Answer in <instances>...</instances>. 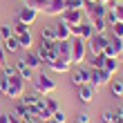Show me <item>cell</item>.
Here are the masks:
<instances>
[{"mask_svg":"<svg viewBox=\"0 0 123 123\" xmlns=\"http://www.w3.org/2000/svg\"><path fill=\"white\" fill-rule=\"evenodd\" d=\"M56 90V83L52 81V76H47L45 72H40L38 76H34V92H38V94H52Z\"/></svg>","mask_w":123,"mask_h":123,"instance_id":"3957f363","label":"cell"},{"mask_svg":"<svg viewBox=\"0 0 123 123\" xmlns=\"http://www.w3.org/2000/svg\"><path fill=\"white\" fill-rule=\"evenodd\" d=\"M74 123H90V114L87 112H78L76 119H74Z\"/></svg>","mask_w":123,"mask_h":123,"instance_id":"74e56055","label":"cell"},{"mask_svg":"<svg viewBox=\"0 0 123 123\" xmlns=\"http://www.w3.org/2000/svg\"><path fill=\"white\" fill-rule=\"evenodd\" d=\"M52 72H56V74H67V72H72V63H67V61H63V58H56V61H52L47 65Z\"/></svg>","mask_w":123,"mask_h":123,"instance_id":"5bb4252c","label":"cell"},{"mask_svg":"<svg viewBox=\"0 0 123 123\" xmlns=\"http://www.w3.org/2000/svg\"><path fill=\"white\" fill-rule=\"evenodd\" d=\"M47 123H58V121H54V119H49V121H47Z\"/></svg>","mask_w":123,"mask_h":123,"instance_id":"ee69618b","label":"cell"},{"mask_svg":"<svg viewBox=\"0 0 123 123\" xmlns=\"http://www.w3.org/2000/svg\"><path fill=\"white\" fill-rule=\"evenodd\" d=\"M18 43H20V49H25V52H29V49L34 47V36L31 31H25L18 36Z\"/></svg>","mask_w":123,"mask_h":123,"instance_id":"ac0fdd59","label":"cell"},{"mask_svg":"<svg viewBox=\"0 0 123 123\" xmlns=\"http://www.w3.org/2000/svg\"><path fill=\"white\" fill-rule=\"evenodd\" d=\"M45 107H47V110L54 114L56 110H61V103H58V101H56L54 96H49V94H45Z\"/></svg>","mask_w":123,"mask_h":123,"instance_id":"d4e9b609","label":"cell"},{"mask_svg":"<svg viewBox=\"0 0 123 123\" xmlns=\"http://www.w3.org/2000/svg\"><path fill=\"white\" fill-rule=\"evenodd\" d=\"M87 23L94 27V34H105V29H107L105 18H92V20H87Z\"/></svg>","mask_w":123,"mask_h":123,"instance_id":"ffe728a7","label":"cell"},{"mask_svg":"<svg viewBox=\"0 0 123 123\" xmlns=\"http://www.w3.org/2000/svg\"><path fill=\"white\" fill-rule=\"evenodd\" d=\"M23 94H25V81L23 78H20L18 74L11 76V78H7V87L2 92V96H9L11 101H20Z\"/></svg>","mask_w":123,"mask_h":123,"instance_id":"6da1fadb","label":"cell"},{"mask_svg":"<svg viewBox=\"0 0 123 123\" xmlns=\"http://www.w3.org/2000/svg\"><path fill=\"white\" fill-rule=\"evenodd\" d=\"M16 72H18V76L23 78V81H34V69L25 63V58L16 61Z\"/></svg>","mask_w":123,"mask_h":123,"instance_id":"4fadbf2b","label":"cell"},{"mask_svg":"<svg viewBox=\"0 0 123 123\" xmlns=\"http://www.w3.org/2000/svg\"><path fill=\"white\" fill-rule=\"evenodd\" d=\"M25 5H27V7H34V9H38V11H43V9H45V5H47V0H25Z\"/></svg>","mask_w":123,"mask_h":123,"instance_id":"4dcf8cb0","label":"cell"},{"mask_svg":"<svg viewBox=\"0 0 123 123\" xmlns=\"http://www.w3.org/2000/svg\"><path fill=\"white\" fill-rule=\"evenodd\" d=\"M34 117H36V119H38V123H47L49 119H52V112H49V110H47V107H43V110H38V112H36V114H34Z\"/></svg>","mask_w":123,"mask_h":123,"instance_id":"f546056e","label":"cell"},{"mask_svg":"<svg viewBox=\"0 0 123 123\" xmlns=\"http://www.w3.org/2000/svg\"><path fill=\"white\" fill-rule=\"evenodd\" d=\"M117 2H123V0H117Z\"/></svg>","mask_w":123,"mask_h":123,"instance_id":"bcb514c9","label":"cell"},{"mask_svg":"<svg viewBox=\"0 0 123 123\" xmlns=\"http://www.w3.org/2000/svg\"><path fill=\"white\" fill-rule=\"evenodd\" d=\"M85 56H87V43L83 38H72V67L74 65H83Z\"/></svg>","mask_w":123,"mask_h":123,"instance_id":"7a4b0ae2","label":"cell"},{"mask_svg":"<svg viewBox=\"0 0 123 123\" xmlns=\"http://www.w3.org/2000/svg\"><path fill=\"white\" fill-rule=\"evenodd\" d=\"M13 36V29H11V25H0V38L7 40V38H11Z\"/></svg>","mask_w":123,"mask_h":123,"instance_id":"1f68e13d","label":"cell"},{"mask_svg":"<svg viewBox=\"0 0 123 123\" xmlns=\"http://www.w3.org/2000/svg\"><path fill=\"white\" fill-rule=\"evenodd\" d=\"M110 81H112V74L107 69H92V74H90V85L94 90H98V87H103V85H110Z\"/></svg>","mask_w":123,"mask_h":123,"instance_id":"5b68a950","label":"cell"},{"mask_svg":"<svg viewBox=\"0 0 123 123\" xmlns=\"http://www.w3.org/2000/svg\"><path fill=\"white\" fill-rule=\"evenodd\" d=\"M85 2H98V0H85Z\"/></svg>","mask_w":123,"mask_h":123,"instance_id":"f6af8a7d","label":"cell"},{"mask_svg":"<svg viewBox=\"0 0 123 123\" xmlns=\"http://www.w3.org/2000/svg\"><path fill=\"white\" fill-rule=\"evenodd\" d=\"M98 2H101V5H105V7H107V9H114V7H117V5H119V2H117V0H98Z\"/></svg>","mask_w":123,"mask_h":123,"instance_id":"60d3db41","label":"cell"},{"mask_svg":"<svg viewBox=\"0 0 123 123\" xmlns=\"http://www.w3.org/2000/svg\"><path fill=\"white\" fill-rule=\"evenodd\" d=\"M40 56V61L45 63V65H49L52 61H56L58 58V49H56V43H43L40 40V47H38V52H36Z\"/></svg>","mask_w":123,"mask_h":123,"instance_id":"277c9868","label":"cell"},{"mask_svg":"<svg viewBox=\"0 0 123 123\" xmlns=\"http://www.w3.org/2000/svg\"><path fill=\"white\" fill-rule=\"evenodd\" d=\"M0 65H7V52H5V43L0 38Z\"/></svg>","mask_w":123,"mask_h":123,"instance_id":"f35d334b","label":"cell"},{"mask_svg":"<svg viewBox=\"0 0 123 123\" xmlns=\"http://www.w3.org/2000/svg\"><path fill=\"white\" fill-rule=\"evenodd\" d=\"M54 29H56V40H69V38H72L69 25H65L63 20H61L58 25H54Z\"/></svg>","mask_w":123,"mask_h":123,"instance_id":"9a60e30c","label":"cell"},{"mask_svg":"<svg viewBox=\"0 0 123 123\" xmlns=\"http://www.w3.org/2000/svg\"><path fill=\"white\" fill-rule=\"evenodd\" d=\"M20 121H23V123H38L36 117H27V119H20Z\"/></svg>","mask_w":123,"mask_h":123,"instance_id":"b9f144b4","label":"cell"},{"mask_svg":"<svg viewBox=\"0 0 123 123\" xmlns=\"http://www.w3.org/2000/svg\"><path fill=\"white\" fill-rule=\"evenodd\" d=\"M11 29H13V36H20V34L29 31V25H25L23 20H18V18H16V23L11 25Z\"/></svg>","mask_w":123,"mask_h":123,"instance_id":"4316f807","label":"cell"},{"mask_svg":"<svg viewBox=\"0 0 123 123\" xmlns=\"http://www.w3.org/2000/svg\"><path fill=\"white\" fill-rule=\"evenodd\" d=\"M103 69H107L110 74L114 76L119 72V58H105V65H103Z\"/></svg>","mask_w":123,"mask_h":123,"instance_id":"484cf974","label":"cell"},{"mask_svg":"<svg viewBox=\"0 0 123 123\" xmlns=\"http://www.w3.org/2000/svg\"><path fill=\"white\" fill-rule=\"evenodd\" d=\"M40 98H43V94H38V92H34V94H23V98H20V101H23L25 105H29V107H34V105L38 103Z\"/></svg>","mask_w":123,"mask_h":123,"instance_id":"603a6c76","label":"cell"},{"mask_svg":"<svg viewBox=\"0 0 123 123\" xmlns=\"http://www.w3.org/2000/svg\"><path fill=\"white\" fill-rule=\"evenodd\" d=\"M105 58H107L105 54H92V56H90V67H92V69H101V67L105 65Z\"/></svg>","mask_w":123,"mask_h":123,"instance_id":"44dd1931","label":"cell"},{"mask_svg":"<svg viewBox=\"0 0 123 123\" xmlns=\"http://www.w3.org/2000/svg\"><path fill=\"white\" fill-rule=\"evenodd\" d=\"M112 121H114V112L112 110H105L101 114V123H112Z\"/></svg>","mask_w":123,"mask_h":123,"instance_id":"d590c367","label":"cell"},{"mask_svg":"<svg viewBox=\"0 0 123 123\" xmlns=\"http://www.w3.org/2000/svg\"><path fill=\"white\" fill-rule=\"evenodd\" d=\"M110 29H112V36H117V38H123V23H114Z\"/></svg>","mask_w":123,"mask_h":123,"instance_id":"e575fe53","label":"cell"},{"mask_svg":"<svg viewBox=\"0 0 123 123\" xmlns=\"http://www.w3.org/2000/svg\"><path fill=\"white\" fill-rule=\"evenodd\" d=\"M56 49H58V58L72 63V38L69 40H56Z\"/></svg>","mask_w":123,"mask_h":123,"instance_id":"8fae6325","label":"cell"},{"mask_svg":"<svg viewBox=\"0 0 123 123\" xmlns=\"http://www.w3.org/2000/svg\"><path fill=\"white\" fill-rule=\"evenodd\" d=\"M107 43H110V38H107L105 34H94L92 38L87 40V52H92V54H103L105 47H107Z\"/></svg>","mask_w":123,"mask_h":123,"instance_id":"52a82bcc","label":"cell"},{"mask_svg":"<svg viewBox=\"0 0 123 123\" xmlns=\"http://www.w3.org/2000/svg\"><path fill=\"white\" fill-rule=\"evenodd\" d=\"M90 74H92V67L74 65V69H72V85H74V87H81V85L90 83Z\"/></svg>","mask_w":123,"mask_h":123,"instance_id":"8992f818","label":"cell"},{"mask_svg":"<svg viewBox=\"0 0 123 123\" xmlns=\"http://www.w3.org/2000/svg\"><path fill=\"white\" fill-rule=\"evenodd\" d=\"M110 92L114 96H123V81H110Z\"/></svg>","mask_w":123,"mask_h":123,"instance_id":"83f0119b","label":"cell"},{"mask_svg":"<svg viewBox=\"0 0 123 123\" xmlns=\"http://www.w3.org/2000/svg\"><path fill=\"white\" fill-rule=\"evenodd\" d=\"M114 11H117V20L123 23V2H119L117 7H114Z\"/></svg>","mask_w":123,"mask_h":123,"instance_id":"ab89813d","label":"cell"},{"mask_svg":"<svg viewBox=\"0 0 123 123\" xmlns=\"http://www.w3.org/2000/svg\"><path fill=\"white\" fill-rule=\"evenodd\" d=\"M36 18H38V9H34V7H23V9L18 11V20H23L25 25H34Z\"/></svg>","mask_w":123,"mask_h":123,"instance_id":"30bf717a","label":"cell"},{"mask_svg":"<svg viewBox=\"0 0 123 123\" xmlns=\"http://www.w3.org/2000/svg\"><path fill=\"white\" fill-rule=\"evenodd\" d=\"M13 114H16L18 119H27V117H34L31 107H29V105H25L23 101H18V103H16V107H13Z\"/></svg>","mask_w":123,"mask_h":123,"instance_id":"2e32d148","label":"cell"},{"mask_svg":"<svg viewBox=\"0 0 123 123\" xmlns=\"http://www.w3.org/2000/svg\"><path fill=\"white\" fill-rule=\"evenodd\" d=\"M18 72H16V65H2V76H7V78H11V76H16Z\"/></svg>","mask_w":123,"mask_h":123,"instance_id":"d6a6232c","label":"cell"},{"mask_svg":"<svg viewBox=\"0 0 123 123\" xmlns=\"http://www.w3.org/2000/svg\"><path fill=\"white\" fill-rule=\"evenodd\" d=\"M0 96H2V94H0Z\"/></svg>","mask_w":123,"mask_h":123,"instance_id":"7dc6e473","label":"cell"},{"mask_svg":"<svg viewBox=\"0 0 123 123\" xmlns=\"http://www.w3.org/2000/svg\"><path fill=\"white\" fill-rule=\"evenodd\" d=\"M25 63L29 65V67H31L34 72L43 67V61H40V56L36 54V52H27V56H25Z\"/></svg>","mask_w":123,"mask_h":123,"instance_id":"e0dca14e","label":"cell"},{"mask_svg":"<svg viewBox=\"0 0 123 123\" xmlns=\"http://www.w3.org/2000/svg\"><path fill=\"white\" fill-rule=\"evenodd\" d=\"M40 40L43 43H56V29H54V27H43Z\"/></svg>","mask_w":123,"mask_h":123,"instance_id":"7402d4cb","label":"cell"},{"mask_svg":"<svg viewBox=\"0 0 123 123\" xmlns=\"http://www.w3.org/2000/svg\"><path fill=\"white\" fill-rule=\"evenodd\" d=\"M92 36H94V27H92L90 23H81V38L87 43Z\"/></svg>","mask_w":123,"mask_h":123,"instance_id":"cb8c5ba5","label":"cell"},{"mask_svg":"<svg viewBox=\"0 0 123 123\" xmlns=\"http://www.w3.org/2000/svg\"><path fill=\"white\" fill-rule=\"evenodd\" d=\"M9 123H23V121H20L16 114H9Z\"/></svg>","mask_w":123,"mask_h":123,"instance_id":"7bdbcfd3","label":"cell"},{"mask_svg":"<svg viewBox=\"0 0 123 123\" xmlns=\"http://www.w3.org/2000/svg\"><path fill=\"white\" fill-rule=\"evenodd\" d=\"M61 16H63V23H65V25H69V27L85 23V13H83L81 9H65Z\"/></svg>","mask_w":123,"mask_h":123,"instance_id":"ba28073f","label":"cell"},{"mask_svg":"<svg viewBox=\"0 0 123 123\" xmlns=\"http://www.w3.org/2000/svg\"><path fill=\"white\" fill-rule=\"evenodd\" d=\"M52 119H54V121H58V123H67V117H65V112H63V110H56V112L52 114Z\"/></svg>","mask_w":123,"mask_h":123,"instance_id":"8d00e7d4","label":"cell"},{"mask_svg":"<svg viewBox=\"0 0 123 123\" xmlns=\"http://www.w3.org/2000/svg\"><path fill=\"white\" fill-rule=\"evenodd\" d=\"M63 11H65V0H47L45 9H43L45 16H61Z\"/></svg>","mask_w":123,"mask_h":123,"instance_id":"9c48e42d","label":"cell"},{"mask_svg":"<svg viewBox=\"0 0 123 123\" xmlns=\"http://www.w3.org/2000/svg\"><path fill=\"white\" fill-rule=\"evenodd\" d=\"M85 5H87V2H85V0H65V9H85Z\"/></svg>","mask_w":123,"mask_h":123,"instance_id":"f1b7e54d","label":"cell"},{"mask_svg":"<svg viewBox=\"0 0 123 123\" xmlns=\"http://www.w3.org/2000/svg\"><path fill=\"white\" fill-rule=\"evenodd\" d=\"M105 23H107V27H112L114 23H119V20H117V11H114V9H107V13H105Z\"/></svg>","mask_w":123,"mask_h":123,"instance_id":"836d02e7","label":"cell"},{"mask_svg":"<svg viewBox=\"0 0 123 123\" xmlns=\"http://www.w3.org/2000/svg\"><path fill=\"white\" fill-rule=\"evenodd\" d=\"M2 43H5V52H7V54H16V52H20L18 36H11V38H7V40H2Z\"/></svg>","mask_w":123,"mask_h":123,"instance_id":"d6986e66","label":"cell"},{"mask_svg":"<svg viewBox=\"0 0 123 123\" xmlns=\"http://www.w3.org/2000/svg\"><path fill=\"white\" fill-rule=\"evenodd\" d=\"M94 94H96V90H94L90 83H85V85H81V87H78V101H81V103H85V105H90L92 101H94Z\"/></svg>","mask_w":123,"mask_h":123,"instance_id":"7c38bea8","label":"cell"}]
</instances>
